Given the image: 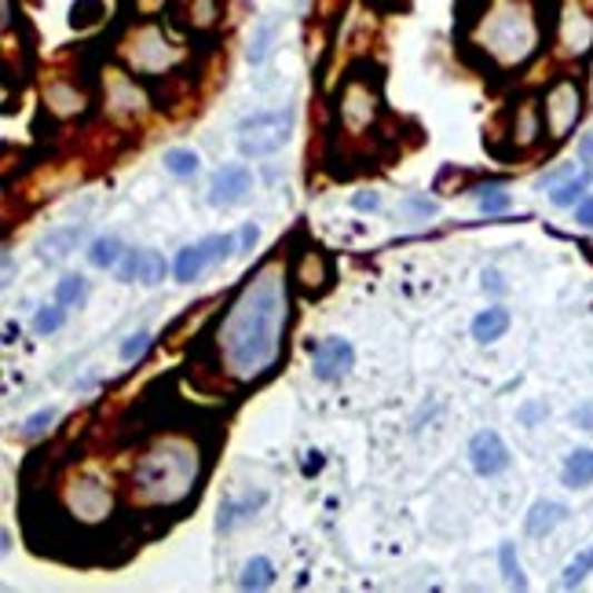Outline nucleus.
Returning <instances> with one entry per match:
<instances>
[{
    "instance_id": "nucleus-1",
    "label": "nucleus",
    "mask_w": 593,
    "mask_h": 593,
    "mask_svg": "<svg viewBox=\"0 0 593 593\" xmlns=\"http://www.w3.org/2000/svg\"><path fill=\"white\" fill-rule=\"evenodd\" d=\"M289 319V283L283 264H264L238 289L231 308L217 326V348L224 367L238 382H257L279 359L283 330Z\"/></svg>"
},
{
    "instance_id": "nucleus-2",
    "label": "nucleus",
    "mask_w": 593,
    "mask_h": 593,
    "mask_svg": "<svg viewBox=\"0 0 593 593\" xmlns=\"http://www.w3.org/2000/svg\"><path fill=\"white\" fill-rule=\"evenodd\" d=\"M538 19L532 4L524 0H498L495 8L487 11L481 30H476V41L487 56H495L506 67H516V62H527L538 48Z\"/></svg>"
},
{
    "instance_id": "nucleus-3",
    "label": "nucleus",
    "mask_w": 593,
    "mask_h": 593,
    "mask_svg": "<svg viewBox=\"0 0 593 593\" xmlns=\"http://www.w3.org/2000/svg\"><path fill=\"white\" fill-rule=\"evenodd\" d=\"M198 462L191 458V451L184 444H161L155 454L136 465V487L144 498H180L187 495V484L195 481Z\"/></svg>"
},
{
    "instance_id": "nucleus-4",
    "label": "nucleus",
    "mask_w": 593,
    "mask_h": 593,
    "mask_svg": "<svg viewBox=\"0 0 593 593\" xmlns=\"http://www.w3.org/2000/svg\"><path fill=\"white\" fill-rule=\"evenodd\" d=\"M297 113L294 110H257L238 121V155L243 158H271L283 150L294 132Z\"/></svg>"
},
{
    "instance_id": "nucleus-5",
    "label": "nucleus",
    "mask_w": 593,
    "mask_h": 593,
    "mask_svg": "<svg viewBox=\"0 0 593 593\" xmlns=\"http://www.w3.org/2000/svg\"><path fill=\"white\" fill-rule=\"evenodd\" d=\"M579 118H583V88L575 78H561L550 85L546 99H542V121L553 144H564L575 132Z\"/></svg>"
},
{
    "instance_id": "nucleus-6",
    "label": "nucleus",
    "mask_w": 593,
    "mask_h": 593,
    "mask_svg": "<svg viewBox=\"0 0 593 593\" xmlns=\"http://www.w3.org/2000/svg\"><path fill=\"white\" fill-rule=\"evenodd\" d=\"M150 99L144 96V88L125 73H110L107 78V113L113 121H140L147 118Z\"/></svg>"
},
{
    "instance_id": "nucleus-7",
    "label": "nucleus",
    "mask_w": 593,
    "mask_h": 593,
    "mask_svg": "<svg viewBox=\"0 0 593 593\" xmlns=\"http://www.w3.org/2000/svg\"><path fill=\"white\" fill-rule=\"evenodd\" d=\"M513 462V454L506 447V439H502L495 428H484V433H476L470 439V465L476 476H498L506 473Z\"/></svg>"
},
{
    "instance_id": "nucleus-8",
    "label": "nucleus",
    "mask_w": 593,
    "mask_h": 593,
    "mask_svg": "<svg viewBox=\"0 0 593 593\" xmlns=\"http://www.w3.org/2000/svg\"><path fill=\"white\" fill-rule=\"evenodd\" d=\"M374 113H377V96L363 81H348L345 92H340V125L352 136H359L374 125Z\"/></svg>"
},
{
    "instance_id": "nucleus-9",
    "label": "nucleus",
    "mask_w": 593,
    "mask_h": 593,
    "mask_svg": "<svg viewBox=\"0 0 593 593\" xmlns=\"http://www.w3.org/2000/svg\"><path fill=\"white\" fill-rule=\"evenodd\" d=\"M352 367H356V348H352L345 337H323L319 345H315L312 370L319 382H340Z\"/></svg>"
},
{
    "instance_id": "nucleus-10",
    "label": "nucleus",
    "mask_w": 593,
    "mask_h": 593,
    "mask_svg": "<svg viewBox=\"0 0 593 593\" xmlns=\"http://www.w3.org/2000/svg\"><path fill=\"white\" fill-rule=\"evenodd\" d=\"M125 56H129L132 70L158 73V70H166L169 62L176 59V48H172L158 30H144V33H136L132 48H125Z\"/></svg>"
},
{
    "instance_id": "nucleus-11",
    "label": "nucleus",
    "mask_w": 593,
    "mask_h": 593,
    "mask_svg": "<svg viewBox=\"0 0 593 593\" xmlns=\"http://www.w3.org/2000/svg\"><path fill=\"white\" fill-rule=\"evenodd\" d=\"M249 191H254V172L246 166H224L209 184V206L217 209L238 206V201H246Z\"/></svg>"
},
{
    "instance_id": "nucleus-12",
    "label": "nucleus",
    "mask_w": 593,
    "mask_h": 593,
    "mask_svg": "<svg viewBox=\"0 0 593 593\" xmlns=\"http://www.w3.org/2000/svg\"><path fill=\"white\" fill-rule=\"evenodd\" d=\"M561 48L567 56H586L593 48V19L583 8L567 4L561 16Z\"/></svg>"
},
{
    "instance_id": "nucleus-13",
    "label": "nucleus",
    "mask_w": 593,
    "mask_h": 593,
    "mask_svg": "<svg viewBox=\"0 0 593 593\" xmlns=\"http://www.w3.org/2000/svg\"><path fill=\"white\" fill-rule=\"evenodd\" d=\"M70 510L78 516H85V521H99V516H107V510H110V491L103 484H96V481L73 484Z\"/></svg>"
},
{
    "instance_id": "nucleus-14",
    "label": "nucleus",
    "mask_w": 593,
    "mask_h": 593,
    "mask_svg": "<svg viewBox=\"0 0 593 593\" xmlns=\"http://www.w3.org/2000/svg\"><path fill=\"white\" fill-rule=\"evenodd\" d=\"M567 521V506L564 502H553V498H542V502H535L532 510H527V516H524V532L532 535V538H546V535H553L557 527Z\"/></svg>"
},
{
    "instance_id": "nucleus-15",
    "label": "nucleus",
    "mask_w": 593,
    "mask_h": 593,
    "mask_svg": "<svg viewBox=\"0 0 593 593\" xmlns=\"http://www.w3.org/2000/svg\"><path fill=\"white\" fill-rule=\"evenodd\" d=\"M45 103L52 113H59V118H78L85 110V96L78 92V85H70V81H48Z\"/></svg>"
},
{
    "instance_id": "nucleus-16",
    "label": "nucleus",
    "mask_w": 593,
    "mask_h": 593,
    "mask_svg": "<svg viewBox=\"0 0 593 593\" xmlns=\"http://www.w3.org/2000/svg\"><path fill=\"white\" fill-rule=\"evenodd\" d=\"M510 312L502 308V305H495V308H484L481 315L473 319V340H481V345H495V340H502L506 337V330H510Z\"/></svg>"
},
{
    "instance_id": "nucleus-17",
    "label": "nucleus",
    "mask_w": 593,
    "mask_h": 593,
    "mask_svg": "<svg viewBox=\"0 0 593 593\" xmlns=\"http://www.w3.org/2000/svg\"><path fill=\"white\" fill-rule=\"evenodd\" d=\"M275 41H279V19L275 16H264L254 33H249V45H246V59L254 62V67H260V62H268Z\"/></svg>"
},
{
    "instance_id": "nucleus-18",
    "label": "nucleus",
    "mask_w": 593,
    "mask_h": 593,
    "mask_svg": "<svg viewBox=\"0 0 593 593\" xmlns=\"http://www.w3.org/2000/svg\"><path fill=\"white\" fill-rule=\"evenodd\" d=\"M561 481L564 487L572 491H583L593 484V451L590 447H575L572 454L564 458V470H561Z\"/></svg>"
},
{
    "instance_id": "nucleus-19",
    "label": "nucleus",
    "mask_w": 593,
    "mask_h": 593,
    "mask_svg": "<svg viewBox=\"0 0 593 593\" xmlns=\"http://www.w3.org/2000/svg\"><path fill=\"white\" fill-rule=\"evenodd\" d=\"M81 238H85V227L73 224V227H62V231L45 235L41 243H37V249H41V260H62V257H70L73 249H78Z\"/></svg>"
},
{
    "instance_id": "nucleus-20",
    "label": "nucleus",
    "mask_w": 593,
    "mask_h": 593,
    "mask_svg": "<svg viewBox=\"0 0 593 593\" xmlns=\"http://www.w3.org/2000/svg\"><path fill=\"white\" fill-rule=\"evenodd\" d=\"M264 502H268V495H264V491H257V495H246L243 502H235V498H227L224 506H220V521H217V527L220 532H235L238 524L243 521H249V516H254Z\"/></svg>"
},
{
    "instance_id": "nucleus-21",
    "label": "nucleus",
    "mask_w": 593,
    "mask_h": 593,
    "mask_svg": "<svg viewBox=\"0 0 593 593\" xmlns=\"http://www.w3.org/2000/svg\"><path fill=\"white\" fill-rule=\"evenodd\" d=\"M209 249L206 246H184L180 254H176V264H172V275H176V283H195L201 271L209 268Z\"/></svg>"
},
{
    "instance_id": "nucleus-22",
    "label": "nucleus",
    "mask_w": 593,
    "mask_h": 593,
    "mask_svg": "<svg viewBox=\"0 0 593 593\" xmlns=\"http://www.w3.org/2000/svg\"><path fill=\"white\" fill-rule=\"evenodd\" d=\"M542 129H546V121H542V110L535 103H521L516 107V125H513V140L516 147H532L538 144Z\"/></svg>"
},
{
    "instance_id": "nucleus-23",
    "label": "nucleus",
    "mask_w": 593,
    "mask_h": 593,
    "mask_svg": "<svg viewBox=\"0 0 593 593\" xmlns=\"http://www.w3.org/2000/svg\"><path fill=\"white\" fill-rule=\"evenodd\" d=\"M590 180H593V172H590V169H583V172H572L564 184L553 187L550 201H553V206H557V209H575L579 201L586 198V191H590Z\"/></svg>"
},
{
    "instance_id": "nucleus-24",
    "label": "nucleus",
    "mask_w": 593,
    "mask_h": 593,
    "mask_svg": "<svg viewBox=\"0 0 593 593\" xmlns=\"http://www.w3.org/2000/svg\"><path fill=\"white\" fill-rule=\"evenodd\" d=\"M125 257V246L118 235H99L92 238V246H88V260L96 264V268H118V260Z\"/></svg>"
},
{
    "instance_id": "nucleus-25",
    "label": "nucleus",
    "mask_w": 593,
    "mask_h": 593,
    "mask_svg": "<svg viewBox=\"0 0 593 593\" xmlns=\"http://www.w3.org/2000/svg\"><path fill=\"white\" fill-rule=\"evenodd\" d=\"M476 198V206H481L484 217H502V213L510 209V191H506V184H484V187H476L473 191Z\"/></svg>"
},
{
    "instance_id": "nucleus-26",
    "label": "nucleus",
    "mask_w": 593,
    "mask_h": 593,
    "mask_svg": "<svg viewBox=\"0 0 593 593\" xmlns=\"http://www.w3.org/2000/svg\"><path fill=\"white\" fill-rule=\"evenodd\" d=\"M271 583H275V564L268 557L246 561L243 575H238V586H243V590H268Z\"/></svg>"
},
{
    "instance_id": "nucleus-27",
    "label": "nucleus",
    "mask_w": 593,
    "mask_h": 593,
    "mask_svg": "<svg viewBox=\"0 0 593 593\" xmlns=\"http://www.w3.org/2000/svg\"><path fill=\"white\" fill-rule=\"evenodd\" d=\"M161 161H166V172L180 176V180H187V176H195L201 169V158L195 147H169Z\"/></svg>"
},
{
    "instance_id": "nucleus-28",
    "label": "nucleus",
    "mask_w": 593,
    "mask_h": 593,
    "mask_svg": "<svg viewBox=\"0 0 593 593\" xmlns=\"http://www.w3.org/2000/svg\"><path fill=\"white\" fill-rule=\"evenodd\" d=\"M498 567H502V575H506V583L513 590H527V575L521 567V557H516L513 542H502V546H498Z\"/></svg>"
},
{
    "instance_id": "nucleus-29",
    "label": "nucleus",
    "mask_w": 593,
    "mask_h": 593,
    "mask_svg": "<svg viewBox=\"0 0 593 593\" xmlns=\"http://www.w3.org/2000/svg\"><path fill=\"white\" fill-rule=\"evenodd\" d=\"M166 271H169V264L158 249H140V275H136V283L158 286V283H166Z\"/></svg>"
},
{
    "instance_id": "nucleus-30",
    "label": "nucleus",
    "mask_w": 593,
    "mask_h": 593,
    "mask_svg": "<svg viewBox=\"0 0 593 593\" xmlns=\"http://www.w3.org/2000/svg\"><path fill=\"white\" fill-rule=\"evenodd\" d=\"M297 283L305 289H323L326 286V260H323V254H305V257H300Z\"/></svg>"
},
{
    "instance_id": "nucleus-31",
    "label": "nucleus",
    "mask_w": 593,
    "mask_h": 593,
    "mask_svg": "<svg viewBox=\"0 0 593 593\" xmlns=\"http://www.w3.org/2000/svg\"><path fill=\"white\" fill-rule=\"evenodd\" d=\"M88 294V283L81 279V275H67L62 283H56V300L62 308H73V305H81Z\"/></svg>"
},
{
    "instance_id": "nucleus-32",
    "label": "nucleus",
    "mask_w": 593,
    "mask_h": 593,
    "mask_svg": "<svg viewBox=\"0 0 593 593\" xmlns=\"http://www.w3.org/2000/svg\"><path fill=\"white\" fill-rule=\"evenodd\" d=\"M62 323H67V312H62V305L56 300V305H45V308H37V315H33V334L48 337V334H56Z\"/></svg>"
},
{
    "instance_id": "nucleus-33",
    "label": "nucleus",
    "mask_w": 593,
    "mask_h": 593,
    "mask_svg": "<svg viewBox=\"0 0 593 593\" xmlns=\"http://www.w3.org/2000/svg\"><path fill=\"white\" fill-rule=\"evenodd\" d=\"M590 572H593V550H583V553H579V557L561 572V586H564V590H575Z\"/></svg>"
},
{
    "instance_id": "nucleus-34",
    "label": "nucleus",
    "mask_w": 593,
    "mask_h": 593,
    "mask_svg": "<svg viewBox=\"0 0 593 593\" xmlns=\"http://www.w3.org/2000/svg\"><path fill=\"white\" fill-rule=\"evenodd\" d=\"M56 418H59V411H56V407H41V411H37V414H30V418H27V422H22V436H27V439H37V436H45V433H48V428H52V425H56Z\"/></svg>"
},
{
    "instance_id": "nucleus-35",
    "label": "nucleus",
    "mask_w": 593,
    "mask_h": 593,
    "mask_svg": "<svg viewBox=\"0 0 593 593\" xmlns=\"http://www.w3.org/2000/svg\"><path fill=\"white\" fill-rule=\"evenodd\" d=\"M147 348H150V334L147 330H136L121 340V348H118V356L121 363H136V359H144L147 356Z\"/></svg>"
},
{
    "instance_id": "nucleus-36",
    "label": "nucleus",
    "mask_w": 593,
    "mask_h": 593,
    "mask_svg": "<svg viewBox=\"0 0 593 593\" xmlns=\"http://www.w3.org/2000/svg\"><path fill=\"white\" fill-rule=\"evenodd\" d=\"M201 246L209 249V260H213V264L235 257V249H238L235 235H209V238H201Z\"/></svg>"
},
{
    "instance_id": "nucleus-37",
    "label": "nucleus",
    "mask_w": 593,
    "mask_h": 593,
    "mask_svg": "<svg viewBox=\"0 0 593 593\" xmlns=\"http://www.w3.org/2000/svg\"><path fill=\"white\" fill-rule=\"evenodd\" d=\"M399 213H407V217H436V213H439V206H436V201L433 198H425V195H407V198H403L399 201Z\"/></svg>"
},
{
    "instance_id": "nucleus-38",
    "label": "nucleus",
    "mask_w": 593,
    "mask_h": 593,
    "mask_svg": "<svg viewBox=\"0 0 593 593\" xmlns=\"http://www.w3.org/2000/svg\"><path fill=\"white\" fill-rule=\"evenodd\" d=\"M113 271H118V283H136V275H140V249H125V257Z\"/></svg>"
},
{
    "instance_id": "nucleus-39",
    "label": "nucleus",
    "mask_w": 593,
    "mask_h": 593,
    "mask_svg": "<svg viewBox=\"0 0 593 593\" xmlns=\"http://www.w3.org/2000/svg\"><path fill=\"white\" fill-rule=\"evenodd\" d=\"M352 206H356L359 213H377L385 201H382V195H377V191H359L356 198H352Z\"/></svg>"
},
{
    "instance_id": "nucleus-40",
    "label": "nucleus",
    "mask_w": 593,
    "mask_h": 593,
    "mask_svg": "<svg viewBox=\"0 0 593 593\" xmlns=\"http://www.w3.org/2000/svg\"><path fill=\"white\" fill-rule=\"evenodd\" d=\"M481 283H484L487 294H506V279H502V275H498L495 268H484Z\"/></svg>"
},
{
    "instance_id": "nucleus-41",
    "label": "nucleus",
    "mask_w": 593,
    "mask_h": 593,
    "mask_svg": "<svg viewBox=\"0 0 593 593\" xmlns=\"http://www.w3.org/2000/svg\"><path fill=\"white\" fill-rule=\"evenodd\" d=\"M575 224H579V227H593V195H586V198L575 206Z\"/></svg>"
},
{
    "instance_id": "nucleus-42",
    "label": "nucleus",
    "mask_w": 593,
    "mask_h": 593,
    "mask_svg": "<svg viewBox=\"0 0 593 593\" xmlns=\"http://www.w3.org/2000/svg\"><path fill=\"white\" fill-rule=\"evenodd\" d=\"M257 238H260V227L257 224H246L243 227V238H238V254H249V249L257 246Z\"/></svg>"
},
{
    "instance_id": "nucleus-43",
    "label": "nucleus",
    "mask_w": 593,
    "mask_h": 593,
    "mask_svg": "<svg viewBox=\"0 0 593 593\" xmlns=\"http://www.w3.org/2000/svg\"><path fill=\"white\" fill-rule=\"evenodd\" d=\"M542 414H546V403H527V407H521V414H516V418H521L524 425H535Z\"/></svg>"
},
{
    "instance_id": "nucleus-44",
    "label": "nucleus",
    "mask_w": 593,
    "mask_h": 593,
    "mask_svg": "<svg viewBox=\"0 0 593 593\" xmlns=\"http://www.w3.org/2000/svg\"><path fill=\"white\" fill-rule=\"evenodd\" d=\"M579 161H586V166L593 161V129L583 136V140H579Z\"/></svg>"
},
{
    "instance_id": "nucleus-45",
    "label": "nucleus",
    "mask_w": 593,
    "mask_h": 593,
    "mask_svg": "<svg viewBox=\"0 0 593 593\" xmlns=\"http://www.w3.org/2000/svg\"><path fill=\"white\" fill-rule=\"evenodd\" d=\"M319 458H323V454H319V451H312V454H308V462H305V473H319V465H323Z\"/></svg>"
},
{
    "instance_id": "nucleus-46",
    "label": "nucleus",
    "mask_w": 593,
    "mask_h": 593,
    "mask_svg": "<svg viewBox=\"0 0 593 593\" xmlns=\"http://www.w3.org/2000/svg\"><path fill=\"white\" fill-rule=\"evenodd\" d=\"M16 279V264H11V254H4V286H11Z\"/></svg>"
},
{
    "instance_id": "nucleus-47",
    "label": "nucleus",
    "mask_w": 593,
    "mask_h": 593,
    "mask_svg": "<svg viewBox=\"0 0 593 593\" xmlns=\"http://www.w3.org/2000/svg\"><path fill=\"white\" fill-rule=\"evenodd\" d=\"M297 4H300V8H305V4H308V0H297Z\"/></svg>"
}]
</instances>
